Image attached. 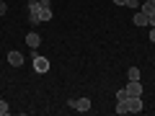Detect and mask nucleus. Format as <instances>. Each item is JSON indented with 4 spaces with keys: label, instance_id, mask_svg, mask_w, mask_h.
Here are the masks:
<instances>
[{
    "label": "nucleus",
    "instance_id": "obj_8",
    "mask_svg": "<svg viewBox=\"0 0 155 116\" xmlns=\"http://www.w3.org/2000/svg\"><path fill=\"white\" fill-rule=\"evenodd\" d=\"M114 5H127V8H140V0H114Z\"/></svg>",
    "mask_w": 155,
    "mask_h": 116
},
{
    "label": "nucleus",
    "instance_id": "obj_5",
    "mask_svg": "<svg viewBox=\"0 0 155 116\" xmlns=\"http://www.w3.org/2000/svg\"><path fill=\"white\" fill-rule=\"evenodd\" d=\"M124 90H127V95H142V85H140V80H129V83L124 85Z\"/></svg>",
    "mask_w": 155,
    "mask_h": 116
},
{
    "label": "nucleus",
    "instance_id": "obj_12",
    "mask_svg": "<svg viewBox=\"0 0 155 116\" xmlns=\"http://www.w3.org/2000/svg\"><path fill=\"white\" fill-rule=\"evenodd\" d=\"M8 111H11V108H8V103H5V101H0V116H5Z\"/></svg>",
    "mask_w": 155,
    "mask_h": 116
},
{
    "label": "nucleus",
    "instance_id": "obj_4",
    "mask_svg": "<svg viewBox=\"0 0 155 116\" xmlns=\"http://www.w3.org/2000/svg\"><path fill=\"white\" fill-rule=\"evenodd\" d=\"M34 70H36L39 75L49 72V60H47V57H36V54H34Z\"/></svg>",
    "mask_w": 155,
    "mask_h": 116
},
{
    "label": "nucleus",
    "instance_id": "obj_15",
    "mask_svg": "<svg viewBox=\"0 0 155 116\" xmlns=\"http://www.w3.org/2000/svg\"><path fill=\"white\" fill-rule=\"evenodd\" d=\"M5 13H8V5L3 3V0H0V16H5Z\"/></svg>",
    "mask_w": 155,
    "mask_h": 116
},
{
    "label": "nucleus",
    "instance_id": "obj_17",
    "mask_svg": "<svg viewBox=\"0 0 155 116\" xmlns=\"http://www.w3.org/2000/svg\"><path fill=\"white\" fill-rule=\"evenodd\" d=\"M142 3H153V5H155V0H142Z\"/></svg>",
    "mask_w": 155,
    "mask_h": 116
},
{
    "label": "nucleus",
    "instance_id": "obj_7",
    "mask_svg": "<svg viewBox=\"0 0 155 116\" xmlns=\"http://www.w3.org/2000/svg\"><path fill=\"white\" fill-rule=\"evenodd\" d=\"M8 62H11L13 67H21L23 65V54L21 52H11V54H8Z\"/></svg>",
    "mask_w": 155,
    "mask_h": 116
},
{
    "label": "nucleus",
    "instance_id": "obj_11",
    "mask_svg": "<svg viewBox=\"0 0 155 116\" xmlns=\"http://www.w3.org/2000/svg\"><path fill=\"white\" fill-rule=\"evenodd\" d=\"M140 11H142L145 16H150V13H155V5H153V3H142V5H140Z\"/></svg>",
    "mask_w": 155,
    "mask_h": 116
},
{
    "label": "nucleus",
    "instance_id": "obj_1",
    "mask_svg": "<svg viewBox=\"0 0 155 116\" xmlns=\"http://www.w3.org/2000/svg\"><path fill=\"white\" fill-rule=\"evenodd\" d=\"M44 21H52V3L49 0H28V23L36 26Z\"/></svg>",
    "mask_w": 155,
    "mask_h": 116
},
{
    "label": "nucleus",
    "instance_id": "obj_6",
    "mask_svg": "<svg viewBox=\"0 0 155 116\" xmlns=\"http://www.w3.org/2000/svg\"><path fill=\"white\" fill-rule=\"evenodd\" d=\"M26 44H28V47H31V49H34V52H36V47H39V44H41V36H39V34H36V31H31V34H26Z\"/></svg>",
    "mask_w": 155,
    "mask_h": 116
},
{
    "label": "nucleus",
    "instance_id": "obj_13",
    "mask_svg": "<svg viewBox=\"0 0 155 116\" xmlns=\"http://www.w3.org/2000/svg\"><path fill=\"white\" fill-rule=\"evenodd\" d=\"M124 98H127V90L119 88V90H116V101H124Z\"/></svg>",
    "mask_w": 155,
    "mask_h": 116
},
{
    "label": "nucleus",
    "instance_id": "obj_3",
    "mask_svg": "<svg viewBox=\"0 0 155 116\" xmlns=\"http://www.w3.org/2000/svg\"><path fill=\"white\" fill-rule=\"evenodd\" d=\"M67 106L70 108H75V111H80V114H85V111H91V98H70L67 101Z\"/></svg>",
    "mask_w": 155,
    "mask_h": 116
},
{
    "label": "nucleus",
    "instance_id": "obj_2",
    "mask_svg": "<svg viewBox=\"0 0 155 116\" xmlns=\"http://www.w3.org/2000/svg\"><path fill=\"white\" fill-rule=\"evenodd\" d=\"M142 108V95H127L124 101H116V114H140Z\"/></svg>",
    "mask_w": 155,
    "mask_h": 116
},
{
    "label": "nucleus",
    "instance_id": "obj_16",
    "mask_svg": "<svg viewBox=\"0 0 155 116\" xmlns=\"http://www.w3.org/2000/svg\"><path fill=\"white\" fill-rule=\"evenodd\" d=\"M150 41H155V28H153V31H150Z\"/></svg>",
    "mask_w": 155,
    "mask_h": 116
},
{
    "label": "nucleus",
    "instance_id": "obj_14",
    "mask_svg": "<svg viewBox=\"0 0 155 116\" xmlns=\"http://www.w3.org/2000/svg\"><path fill=\"white\" fill-rule=\"evenodd\" d=\"M147 26L155 28V13H150V16H147Z\"/></svg>",
    "mask_w": 155,
    "mask_h": 116
},
{
    "label": "nucleus",
    "instance_id": "obj_10",
    "mask_svg": "<svg viewBox=\"0 0 155 116\" xmlns=\"http://www.w3.org/2000/svg\"><path fill=\"white\" fill-rule=\"evenodd\" d=\"M127 77H129V80H140V67H129V70H127Z\"/></svg>",
    "mask_w": 155,
    "mask_h": 116
},
{
    "label": "nucleus",
    "instance_id": "obj_9",
    "mask_svg": "<svg viewBox=\"0 0 155 116\" xmlns=\"http://www.w3.org/2000/svg\"><path fill=\"white\" fill-rule=\"evenodd\" d=\"M134 26H147V16H145L142 11L134 13Z\"/></svg>",
    "mask_w": 155,
    "mask_h": 116
}]
</instances>
